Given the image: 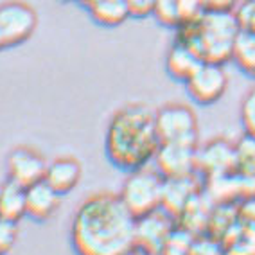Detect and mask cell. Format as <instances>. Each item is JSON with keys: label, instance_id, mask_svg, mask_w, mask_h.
Returning a JSON list of instances; mask_svg holds the SVG:
<instances>
[{"label": "cell", "instance_id": "obj_1", "mask_svg": "<svg viewBox=\"0 0 255 255\" xmlns=\"http://www.w3.org/2000/svg\"><path fill=\"white\" fill-rule=\"evenodd\" d=\"M74 255H128L137 246V219L115 192L90 194L70 223Z\"/></svg>", "mask_w": 255, "mask_h": 255}, {"label": "cell", "instance_id": "obj_2", "mask_svg": "<svg viewBox=\"0 0 255 255\" xmlns=\"http://www.w3.org/2000/svg\"><path fill=\"white\" fill-rule=\"evenodd\" d=\"M158 147L155 110L146 103H128L115 110L105 133V155L114 167L124 173L147 167Z\"/></svg>", "mask_w": 255, "mask_h": 255}, {"label": "cell", "instance_id": "obj_3", "mask_svg": "<svg viewBox=\"0 0 255 255\" xmlns=\"http://www.w3.org/2000/svg\"><path fill=\"white\" fill-rule=\"evenodd\" d=\"M241 23L236 11L207 9L200 18L176 29V40L183 41L205 63L225 65L232 59V49Z\"/></svg>", "mask_w": 255, "mask_h": 255}, {"label": "cell", "instance_id": "obj_4", "mask_svg": "<svg viewBox=\"0 0 255 255\" xmlns=\"http://www.w3.org/2000/svg\"><path fill=\"white\" fill-rule=\"evenodd\" d=\"M119 198L135 219L149 216L162 207L164 194V178L155 167H142L131 173H126Z\"/></svg>", "mask_w": 255, "mask_h": 255}, {"label": "cell", "instance_id": "obj_5", "mask_svg": "<svg viewBox=\"0 0 255 255\" xmlns=\"http://www.w3.org/2000/svg\"><path fill=\"white\" fill-rule=\"evenodd\" d=\"M155 126L160 144H191L198 146L200 126L198 115L189 105L167 103L155 110Z\"/></svg>", "mask_w": 255, "mask_h": 255}, {"label": "cell", "instance_id": "obj_6", "mask_svg": "<svg viewBox=\"0 0 255 255\" xmlns=\"http://www.w3.org/2000/svg\"><path fill=\"white\" fill-rule=\"evenodd\" d=\"M38 27V14L23 0H9L0 4V38L4 49L23 45Z\"/></svg>", "mask_w": 255, "mask_h": 255}, {"label": "cell", "instance_id": "obj_7", "mask_svg": "<svg viewBox=\"0 0 255 255\" xmlns=\"http://www.w3.org/2000/svg\"><path fill=\"white\" fill-rule=\"evenodd\" d=\"M228 88V74L223 65L203 63L185 81V90L196 105L212 106L223 99Z\"/></svg>", "mask_w": 255, "mask_h": 255}, {"label": "cell", "instance_id": "obj_8", "mask_svg": "<svg viewBox=\"0 0 255 255\" xmlns=\"http://www.w3.org/2000/svg\"><path fill=\"white\" fill-rule=\"evenodd\" d=\"M196 171L205 180L237 173L236 144L223 137L212 138L196 151Z\"/></svg>", "mask_w": 255, "mask_h": 255}, {"label": "cell", "instance_id": "obj_9", "mask_svg": "<svg viewBox=\"0 0 255 255\" xmlns=\"http://www.w3.org/2000/svg\"><path fill=\"white\" fill-rule=\"evenodd\" d=\"M196 151L191 144H160L153 165L164 180L196 176Z\"/></svg>", "mask_w": 255, "mask_h": 255}, {"label": "cell", "instance_id": "obj_10", "mask_svg": "<svg viewBox=\"0 0 255 255\" xmlns=\"http://www.w3.org/2000/svg\"><path fill=\"white\" fill-rule=\"evenodd\" d=\"M47 164L49 162L45 160V156L32 146L13 147L5 160L7 180L27 189L45 178Z\"/></svg>", "mask_w": 255, "mask_h": 255}, {"label": "cell", "instance_id": "obj_11", "mask_svg": "<svg viewBox=\"0 0 255 255\" xmlns=\"http://www.w3.org/2000/svg\"><path fill=\"white\" fill-rule=\"evenodd\" d=\"M173 216L162 209L144 218L137 219V246L156 255L164 250L169 237L173 234Z\"/></svg>", "mask_w": 255, "mask_h": 255}, {"label": "cell", "instance_id": "obj_12", "mask_svg": "<svg viewBox=\"0 0 255 255\" xmlns=\"http://www.w3.org/2000/svg\"><path fill=\"white\" fill-rule=\"evenodd\" d=\"M83 178V165L76 156H58L47 164L45 180L59 196H67L79 185Z\"/></svg>", "mask_w": 255, "mask_h": 255}, {"label": "cell", "instance_id": "obj_13", "mask_svg": "<svg viewBox=\"0 0 255 255\" xmlns=\"http://www.w3.org/2000/svg\"><path fill=\"white\" fill-rule=\"evenodd\" d=\"M61 196L45 182L34 183L25 189V218L36 223H45L59 209Z\"/></svg>", "mask_w": 255, "mask_h": 255}, {"label": "cell", "instance_id": "obj_14", "mask_svg": "<svg viewBox=\"0 0 255 255\" xmlns=\"http://www.w3.org/2000/svg\"><path fill=\"white\" fill-rule=\"evenodd\" d=\"M201 63L203 61H201L200 56L187 43L176 40V38L165 52V72L171 79L183 83V85L192 74L196 72V69Z\"/></svg>", "mask_w": 255, "mask_h": 255}, {"label": "cell", "instance_id": "obj_15", "mask_svg": "<svg viewBox=\"0 0 255 255\" xmlns=\"http://www.w3.org/2000/svg\"><path fill=\"white\" fill-rule=\"evenodd\" d=\"M198 196V189L194 176L178 178V180H164V194H162V207L160 209L169 216L182 214L194 198Z\"/></svg>", "mask_w": 255, "mask_h": 255}, {"label": "cell", "instance_id": "obj_16", "mask_svg": "<svg viewBox=\"0 0 255 255\" xmlns=\"http://www.w3.org/2000/svg\"><path fill=\"white\" fill-rule=\"evenodd\" d=\"M81 4L90 18L103 27H119L129 18L124 0H83Z\"/></svg>", "mask_w": 255, "mask_h": 255}, {"label": "cell", "instance_id": "obj_17", "mask_svg": "<svg viewBox=\"0 0 255 255\" xmlns=\"http://www.w3.org/2000/svg\"><path fill=\"white\" fill-rule=\"evenodd\" d=\"M0 218L14 223L25 218V189L11 180L0 187Z\"/></svg>", "mask_w": 255, "mask_h": 255}, {"label": "cell", "instance_id": "obj_18", "mask_svg": "<svg viewBox=\"0 0 255 255\" xmlns=\"http://www.w3.org/2000/svg\"><path fill=\"white\" fill-rule=\"evenodd\" d=\"M232 61L248 78L255 79V32L241 29L232 49Z\"/></svg>", "mask_w": 255, "mask_h": 255}, {"label": "cell", "instance_id": "obj_19", "mask_svg": "<svg viewBox=\"0 0 255 255\" xmlns=\"http://www.w3.org/2000/svg\"><path fill=\"white\" fill-rule=\"evenodd\" d=\"M236 165L237 174L255 178V137L245 133L241 140L236 142Z\"/></svg>", "mask_w": 255, "mask_h": 255}, {"label": "cell", "instance_id": "obj_20", "mask_svg": "<svg viewBox=\"0 0 255 255\" xmlns=\"http://www.w3.org/2000/svg\"><path fill=\"white\" fill-rule=\"evenodd\" d=\"M153 16H155L160 25L174 29V31L182 25L180 11H178V0H156Z\"/></svg>", "mask_w": 255, "mask_h": 255}, {"label": "cell", "instance_id": "obj_21", "mask_svg": "<svg viewBox=\"0 0 255 255\" xmlns=\"http://www.w3.org/2000/svg\"><path fill=\"white\" fill-rule=\"evenodd\" d=\"M239 117H241L243 129L246 135L255 137V87L246 92L241 103V110H239Z\"/></svg>", "mask_w": 255, "mask_h": 255}, {"label": "cell", "instance_id": "obj_22", "mask_svg": "<svg viewBox=\"0 0 255 255\" xmlns=\"http://www.w3.org/2000/svg\"><path fill=\"white\" fill-rule=\"evenodd\" d=\"M18 239V223L0 218V254H9Z\"/></svg>", "mask_w": 255, "mask_h": 255}, {"label": "cell", "instance_id": "obj_23", "mask_svg": "<svg viewBox=\"0 0 255 255\" xmlns=\"http://www.w3.org/2000/svg\"><path fill=\"white\" fill-rule=\"evenodd\" d=\"M237 20L241 23V29L255 32V0H246L237 5Z\"/></svg>", "mask_w": 255, "mask_h": 255}, {"label": "cell", "instance_id": "obj_24", "mask_svg": "<svg viewBox=\"0 0 255 255\" xmlns=\"http://www.w3.org/2000/svg\"><path fill=\"white\" fill-rule=\"evenodd\" d=\"M129 11V18H147L153 16L156 0H124Z\"/></svg>", "mask_w": 255, "mask_h": 255}, {"label": "cell", "instance_id": "obj_25", "mask_svg": "<svg viewBox=\"0 0 255 255\" xmlns=\"http://www.w3.org/2000/svg\"><path fill=\"white\" fill-rule=\"evenodd\" d=\"M239 0H203L205 9L210 11H234Z\"/></svg>", "mask_w": 255, "mask_h": 255}, {"label": "cell", "instance_id": "obj_26", "mask_svg": "<svg viewBox=\"0 0 255 255\" xmlns=\"http://www.w3.org/2000/svg\"><path fill=\"white\" fill-rule=\"evenodd\" d=\"M128 255H153V254H149V252H146V250H142V248H138V246H135L131 252Z\"/></svg>", "mask_w": 255, "mask_h": 255}, {"label": "cell", "instance_id": "obj_27", "mask_svg": "<svg viewBox=\"0 0 255 255\" xmlns=\"http://www.w3.org/2000/svg\"><path fill=\"white\" fill-rule=\"evenodd\" d=\"M63 2H79V4H81L83 0H63Z\"/></svg>", "mask_w": 255, "mask_h": 255}, {"label": "cell", "instance_id": "obj_28", "mask_svg": "<svg viewBox=\"0 0 255 255\" xmlns=\"http://www.w3.org/2000/svg\"><path fill=\"white\" fill-rule=\"evenodd\" d=\"M0 50H4V43H2V38H0Z\"/></svg>", "mask_w": 255, "mask_h": 255}, {"label": "cell", "instance_id": "obj_29", "mask_svg": "<svg viewBox=\"0 0 255 255\" xmlns=\"http://www.w3.org/2000/svg\"><path fill=\"white\" fill-rule=\"evenodd\" d=\"M0 255H2V254H0Z\"/></svg>", "mask_w": 255, "mask_h": 255}]
</instances>
